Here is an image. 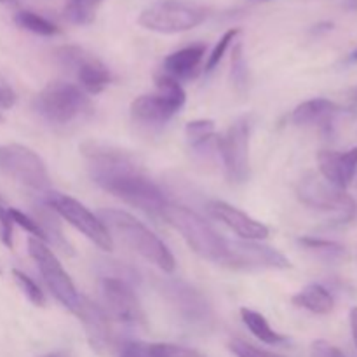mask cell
Listing matches in <instances>:
<instances>
[{
    "instance_id": "26",
    "label": "cell",
    "mask_w": 357,
    "mask_h": 357,
    "mask_svg": "<svg viewBox=\"0 0 357 357\" xmlns=\"http://www.w3.org/2000/svg\"><path fill=\"white\" fill-rule=\"evenodd\" d=\"M303 248L312 253H317L321 258L326 260H342L345 257V248L342 244L326 239H316V237H302L298 241Z\"/></svg>"
},
{
    "instance_id": "37",
    "label": "cell",
    "mask_w": 357,
    "mask_h": 357,
    "mask_svg": "<svg viewBox=\"0 0 357 357\" xmlns=\"http://www.w3.org/2000/svg\"><path fill=\"white\" fill-rule=\"evenodd\" d=\"M16 105V93L10 84L0 75V110H9Z\"/></svg>"
},
{
    "instance_id": "12",
    "label": "cell",
    "mask_w": 357,
    "mask_h": 357,
    "mask_svg": "<svg viewBox=\"0 0 357 357\" xmlns=\"http://www.w3.org/2000/svg\"><path fill=\"white\" fill-rule=\"evenodd\" d=\"M105 305L108 309V317L131 326L145 324V312L142 309L138 296L131 286L119 278H105L101 284Z\"/></svg>"
},
{
    "instance_id": "3",
    "label": "cell",
    "mask_w": 357,
    "mask_h": 357,
    "mask_svg": "<svg viewBox=\"0 0 357 357\" xmlns=\"http://www.w3.org/2000/svg\"><path fill=\"white\" fill-rule=\"evenodd\" d=\"M160 216L181 234L194 253L204 260L225 265L229 253L227 239H223L201 215L185 206L166 204Z\"/></svg>"
},
{
    "instance_id": "42",
    "label": "cell",
    "mask_w": 357,
    "mask_h": 357,
    "mask_svg": "<svg viewBox=\"0 0 357 357\" xmlns=\"http://www.w3.org/2000/svg\"><path fill=\"white\" fill-rule=\"evenodd\" d=\"M0 2H2V3H10V2H14V0H0Z\"/></svg>"
},
{
    "instance_id": "8",
    "label": "cell",
    "mask_w": 357,
    "mask_h": 357,
    "mask_svg": "<svg viewBox=\"0 0 357 357\" xmlns=\"http://www.w3.org/2000/svg\"><path fill=\"white\" fill-rule=\"evenodd\" d=\"M28 253H30V257L33 258L35 264H37L45 284L51 289L52 295L56 296V300H58L63 307H66L68 310L75 312L80 300L79 293H77L72 279L66 274L65 268L61 267V264H59V260L56 258V255L47 248V244L42 243L40 239L30 237V239H28Z\"/></svg>"
},
{
    "instance_id": "20",
    "label": "cell",
    "mask_w": 357,
    "mask_h": 357,
    "mask_svg": "<svg viewBox=\"0 0 357 357\" xmlns=\"http://www.w3.org/2000/svg\"><path fill=\"white\" fill-rule=\"evenodd\" d=\"M73 72H75L80 86H82V89L86 91L87 94L103 93L105 87L112 82L110 70H108L100 59L91 56L89 52L84 54V58L80 59V63L75 66Z\"/></svg>"
},
{
    "instance_id": "1",
    "label": "cell",
    "mask_w": 357,
    "mask_h": 357,
    "mask_svg": "<svg viewBox=\"0 0 357 357\" xmlns=\"http://www.w3.org/2000/svg\"><path fill=\"white\" fill-rule=\"evenodd\" d=\"M91 178L103 190L149 215H160L167 204L162 190L150 180L131 153L103 143H84Z\"/></svg>"
},
{
    "instance_id": "19",
    "label": "cell",
    "mask_w": 357,
    "mask_h": 357,
    "mask_svg": "<svg viewBox=\"0 0 357 357\" xmlns=\"http://www.w3.org/2000/svg\"><path fill=\"white\" fill-rule=\"evenodd\" d=\"M206 56L204 44H192L180 49L164 59V73L174 77L176 80L190 79L197 73L202 59Z\"/></svg>"
},
{
    "instance_id": "27",
    "label": "cell",
    "mask_w": 357,
    "mask_h": 357,
    "mask_svg": "<svg viewBox=\"0 0 357 357\" xmlns=\"http://www.w3.org/2000/svg\"><path fill=\"white\" fill-rule=\"evenodd\" d=\"M155 86H157V93L160 96H164L166 100H169L171 103L176 105L178 108H181L185 105V91L181 87V84L178 82L174 77L167 75V73H162V75H157L155 77Z\"/></svg>"
},
{
    "instance_id": "43",
    "label": "cell",
    "mask_w": 357,
    "mask_h": 357,
    "mask_svg": "<svg viewBox=\"0 0 357 357\" xmlns=\"http://www.w3.org/2000/svg\"><path fill=\"white\" fill-rule=\"evenodd\" d=\"M352 59H356V61H357V51L354 52V54H352Z\"/></svg>"
},
{
    "instance_id": "40",
    "label": "cell",
    "mask_w": 357,
    "mask_h": 357,
    "mask_svg": "<svg viewBox=\"0 0 357 357\" xmlns=\"http://www.w3.org/2000/svg\"><path fill=\"white\" fill-rule=\"evenodd\" d=\"M349 100H351L352 107H356L357 105V87H354V89L351 91V94H349Z\"/></svg>"
},
{
    "instance_id": "13",
    "label": "cell",
    "mask_w": 357,
    "mask_h": 357,
    "mask_svg": "<svg viewBox=\"0 0 357 357\" xmlns=\"http://www.w3.org/2000/svg\"><path fill=\"white\" fill-rule=\"evenodd\" d=\"M73 314L82 323L91 349L96 351L98 354H107V352H110L112 347H114V337H112V326L108 314L100 305H96L89 298H86V296H80L79 305H77Z\"/></svg>"
},
{
    "instance_id": "34",
    "label": "cell",
    "mask_w": 357,
    "mask_h": 357,
    "mask_svg": "<svg viewBox=\"0 0 357 357\" xmlns=\"http://www.w3.org/2000/svg\"><path fill=\"white\" fill-rule=\"evenodd\" d=\"M230 351L234 352L236 357H284L274 354V352L264 351V349H258L243 340H234L232 344H230Z\"/></svg>"
},
{
    "instance_id": "22",
    "label": "cell",
    "mask_w": 357,
    "mask_h": 357,
    "mask_svg": "<svg viewBox=\"0 0 357 357\" xmlns=\"http://www.w3.org/2000/svg\"><path fill=\"white\" fill-rule=\"evenodd\" d=\"M35 213H37V216H35L33 220L38 223V227L42 229V232L45 234V239H47V243H52V246H56L58 250H61L63 253L72 255L73 253L72 246H70L68 241H66L65 236H63L61 225H59V222H58V213H56L49 204L40 206V208H38Z\"/></svg>"
},
{
    "instance_id": "31",
    "label": "cell",
    "mask_w": 357,
    "mask_h": 357,
    "mask_svg": "<svg viewBox=\"0 0 357 357\" xmlns=\"http://www.w3.org/2000/svg\"><path fill=\"white\" fill-rule=\"evenodd\" d=\"M232 80L234 86L239 91H244L248 86V68L243 54V44H237L232 52Z\"/></svg>"
},
{
    "instance_id": "17",
    "label": "cell",
    "mask_w": 357,
    "mask_h": 357,
    "mask_svg": "<svg viewBox=\"0 0 357 357\" xmlns=\"http://www.w3.org/2000/svg\"><path fill=\"white\" fill-rule=\"evenodd\" d=\"M180 108L164 96L143 94L131 103V117L142 124H164L169 121Z\"/></svg>"
},
{
    "instance_id": "38",
    "label": "cell",
    "mask_w": 357,
    "mask_h": 357,
    "mask_svg": "<svg viewBox=\"0 0 357 357\" xmlns=\"http://www.w3.org/2000/svg\"><path fill=\"white\" fill-rule=\"evenodd\" d=\"M121 357H150V344L143 342H128L122 347Z\"/></svg>"
},
{
    "instance_id": "35",
    "label": "cell",
    "mask_w": 357,
    "mask_h": 357,
    "mask_svg": "<svg viewBox=\"0 0 357 357\" xmlns=\"http://www.w3.org/2000/svg\"><path fill=\"white\" fill-rule=\"evenodd\" d=\"M14 222L9 215V208H3L0 204V241L7 248H13V234H14Z\"/></svg>"
},
{
    "instance_id": "25",
    "label": "cell",
    "mask_w": 357,
    "mask_h": 357,
    "mask_svg": "<svg viewBox=\"0 0 357 357\" xmlns=\"http://www.w3.org/2000/svg\"><path fill=\"white\" fill-rule=\"evenodd\" d=\"M14 23L23 30L31 31L35 35H42V37H52V35L59 33V26L52 21L45 20L40 14H35L31 10H17L14 14Z\"/></svg>"
},
{
    "instance_id": "7",
    "label": "cell",
    "mask_w": 357,
    "mask_h": 357,
    "mask_svg": "<svg viewBox=\"0 0 357 357\" xmlns=\"http://www.w3.org/2000/svg\"><path fill=\"white\" fill-rule=\"evenodd\" d=\"M0 173L33 190L45 192L51 188L44 160L24 145H0Z\"/></svg>"
},
{
    "instance_id": "36",
    "label": "cell",
    "mask_w": 357,
    "mask_h": 357,
    "mask_svg": "<svg viewBox=\"0 0 357 357\" xmlns=\"http://www.w3.org/2000/svg\"><path fill=\"white\" fill-rule=\"evenodd\" d=\"M310 357H345L344 352L338 351L335 345L328 344L324 340L314 342L310 347Z\"/></svg>"
},
{
    "instance_id": "5",
    "label": "cell",
    "mask_w": 357,
    "mask_h": 357,
    "mask_svg": "<svg viewBox=\"0 0 357 357\" xmlns=\"http://www.w3.org/2000/svg\"><path fill=\"white\" fill-rule=\"evenodd\" d=\"M296 195L303 206L333 215L335 222L338 223L352 222L357 215L354 199L316 173H307L298 181Z\"/></svg>"
},
{
    "instance_id": "11",
    "label": "cell",
    "mask_w": 357,
    "mask_h": 357,
    "mask_svg": "<svg viewBox=\"0 0 357 357\" xmlns=\"http://www.w3.org/2000/svg\"><path fill=\"white\" fill-rule=\"evenodd\" d=\"M227 246H229L225 260L227 267L248 268V271H258V268L284 271L291 267L289 260L281 251L255 241H227Z\"/></svg>"
},
{
    "instance_id": "41",
    "label": "cell",
    "mask_w": 357,
    "mask_h": 357,
    "mask_svg": "<svg viewBox=\"0 0 357 357\" xmlns=\"http://www.w3.org/2000/svg\"><path fill=\"white\" fill-rule=\"evenodd\" d=\"M38 357H68V354H66V352H49V354L38 356Z\"/></svg>"
},
{
    "instance_id": "29",
    "label": "cell",
    "mask_w": 357,
    "mask_h": 357,
    "mask_svg": "<svg viewBox=\"0 0 357 357\" xmlns=\"http://www.w3.org/2000/svg\"><path fill=\"white\" fill-rule=\"evenodd\" d=\"M13 278H14V281H16V284L20 286L21 291L24 293V296H26V298L30 300L33 305H37V307H44L45 305L44 293H42V289L38 288L37 282H35L33 279L28 278L24 272L17 271V268H14V271H13Z\"/></svg>"
},
{
    "instance_id": "4",
    "label": "cell",
    "mask_w": 357,
    "mask_h": 357,
    "mask_svg": "<svg viewBox=\"0 0 357 357\" xmlns=\"http://www.w3.org/2000/svg\"><path fill=\"white\" fill-rule=\"evenodd\" d=\"M38 115L52 124H68L91 114V100L80 87L63 80L49 82L33 101Z\"/></svg>"
},
{
    "instance_id": "44",
    "label": "cell",
    "mask_w": 357,
    "mask_h": 357,
    "mask_svg": "<svg viewBox=\"0 0 357 357\" xmlns=\"http://www.w3.org/2000/svg\"><path fill=\"white\" fill-rule=\"evenodd\" d=\"M0 122H3V117H2V114H0Z\"/></svg>"
},
{
    "instance_id": "39",
    "label": "cell",
    "mask_w": 357,
    "mask_h": 357,
    "mask_svg": "<svg viewBox=\"0 0 357 357\" xmlns=\"http://www.w3.org/2000/svg\"><path fill=\"white\" fill-rule=\"evenodd\" d=\"M351 330H352V337H354V344L357 347V307L351 310Z\"/></svg>"
},
{
    "instance_id": "45",
    "label": "cell",
    "mask_w": 357,
    "mask_h": 357,
    "mask_svg": "<svg viewBox=\"0 0 357 357\" xmlns=\"http://www.w3.org/2000/svg\"><path fill=\"white\" fill-rule=\"evenodd\" d=\"M0 274H2V271H0Z\"/></svg>"
},
{
    "instance_id": "30",
    "label": "cell",
    "mask_w": 357,
    "mask_h": 357,
    "mask_svg": "<svg viewBox=\"0 0 357 357\" xmlns=\"http://www.w3.org/2000/svg\"><path fill=\"white\" fill-rule=\"evenodd\" d=\"M239 33H241L239 28H230V30H227L225 33L222 35V38H220L218 44L215 45V49H213L211 54H209L208 61H206V72H213V70L220 65L225 51L229 49V45L232 44L234 38H236Z\"/></svg>"
},
{
    "instance_id": "18",
    "label": "cell",
    "mask_w": 357,
    "mask_h": 357,
    "mask_svg": "<svg viewBox=\"0 0 357 357\" xmlns=\"http://www.w3.org/2000/svg\"><path fill=\"white\" fill-rule=\"evenodd\" d=\"M340 114V107L335 101L326 98H314L303 101L293 110L291 122L295 126H319V128H331L335 117Z\"/></svg>"
},
{
    "instance_id": "21",
    "label": "cell",
    "mask_w": 357,
    "mask_h": 357,
    "mask_svg": "<svg viewBox=\"0 0 357 357\" xmlns=\"http://www.w3.org/2000/svg\"><path fill=\"white\" fill-rule=\"evenodd\" d=\"M293 303L312 314H319V316H326L335 307L331 293L321 284H310L303 288L298 295L293 296Z\"/></svg>"
},
{
    "instance_id": "10",
    "label": "cell",
    "mask_w": 357,
    "mask_h": 357,
    "mask_svg": "<svg viewBox=\"0 0 357 357\" xmlns=\"http://www.w3.org/2000/svg\"><path fill=\"white\" fill-rule=\"evenodd\" d=\"M218 150L230 183H244L250 176V122L239 119L218 138Z\"/></svg>"
},
{
    "instance_id": "9",
    "label": "cell",
    "mask_w": 357,
    "mask_h": 357,
    "mask_svg": "<svg viewBox=\"0 0 357 357\" xmlns=\"http://www.w3.org/2000/svg\"><path fill=\"white\" fill-rule=\"evenodd\" d=\"M45 204L51 206V208L58 213V216H61V218L66 220L70 225L75 227V229L79 230V232H82L87 239L93 241L100 250H114V237L110 236V232H108L107 227L103 225L100 216L93 215V213H91L86 206L80 204L79 201L68 197V195L49 192V197Z\"/></svg>"
},
{
    "instance_id": "24",
    "label": "cell",
    "mask_w": 357,
    "mask_h": 357,
    "mask_svg": "<svg viewBox=\"0 0 357 357\" xmlns=\"http://www.w3.org/2000/svg\"><path fill=\"white\" fill-rule=\"evenodd\" d=\"M101 3L103 0H66L63 16L68 23L86 26L93 23Z\"/></svg>"
},
{
    "instance_id": "32",
    "label": "cell",
    "mask_w": 357,
    "mask_h": 357,
    "mask_svg": "<svg viewBox=\"0 0 357 357\" xmlns=\"http://www.w3.org/2000/svg\"><path fill=\"white\" fill-rule=\"evenodd\" d=\"M150 357H202V354L183 345L150 344Z\"/></svg>"
},
{
    "instance_id": "2",
    "label": "cell",
    "mask_w": 357,
    "mask_h": 357,
    "mask_svg": "<svg viewBox=\"0 0 357 357\" xmlns=\"http://www.w3.org/2000/svg\"><path fill=\"white\" fill-rule=\"evenodd\" d=\"M98 216L103 222V225L107 227L110 236L115 234V236L121 237L126 246L135 250L136 253L142 255L146 261L159 267L160 271L167 272V274L174 272L176 261H174L171 251L139 220H136L129 213L121 211V209H101Z\"/></svg>"
},
{
    "instance_id": "28",
    "label": "cell",
    "mask_w": 357,
    "mask_h": 357,
    "mask_svg": "<svg viewBox=\"0 0 357 357\" xmlns=\"http://www.w3.org/2000/svg\"><path fill=\"white\" fill-rule=\"evenodd\" d=\"M185 135L192 146H202L215 135V122L211 119H199V121L188 122L185 128Z\"/></svg>"
},
{
    "instance_id": "6",
    "label": "cell",
    "mask_w": 357,
    "mask_h": 357,
    "mask_svg": "<svg viewBox=\"0 0 357 357\" xmlns=\"http://www.w3.org/2000/svg\"><path fill=\"white\" fill-rule=\"evenodd\" d=\"M208 9L181 0H162L142 10L138 23L157 33H180L202 24L208 17Z\"/></svg>"
},
{
    "instance_id": "33",
    "label": "cell",
    "mask_w": 357,
    "mask_h": 357,
    "mask_svg": "<svg viewBox=\"0 0 357 357\" xmlns=\"http://www.w3.org/2000/svg\"><path fill=\"white\" fill-rule=\"evenodd\" d=\"M9 215H10V218H13V222L16 223V225H20L21 229L26 230L28 234H31V237H35V239H40L42 243H47V239H45V234L42 232V229L38 227V223L35 222L31 216L24 215L23 211H20V209H16V208H9Z\"/></svg>"
},
{
    "instance_id": "15",
    "label": "cell",
    "mask_w": 357,
    "mask_h": 357,
    "mask_svg": "<svg viewBox=\"0 0 357 357\" xmlns=\"http://www.w3.org/2000/svg\"><path fill=\"white\" fill-rule=\"evenodd\" d=\"M208 211L213 218L229 227L232 232H236L244 241H264L271 234L267 225L257 222V220L248 216L244 211L230 206L229 202L211 201L208 204Z\"/></svg>"
},
{
    "instance_id": "14",
    "label": "cell",
    "mask_w": 357,
    "mask_h": 357,
    "mask_svg": "<svg viewBox=\"0 0 357 357\" xmlns=\"http://www.w3.org/2000/svg\"><path fill=\"white\" fill-rule=\"evenodd\" d=\"M167 302L176 309L181 317L190 323H208L211 319V307L204 296L192 286L180 281H171L162 286Z\"/></svg>"
},
{
    "instance_id": "23",
    "label": "cell",
    "mask_w": 357,
    "mask_h": 357,
    "mask_svg": "<svg viewBox=\"0 0 357 357\" xmlns=\"http://www.w3.org/2000/svg\"><path fill=\"white\" fill-rule=\"evenodd\" d=\"M241 317H243L244 324L248 326V330L255 335L260 342L267 345H279L284 344L288 338L284 335L278 333V331L272 330V326L268 324V321L265 319L261 314L255 312L251 309H241Z\"/></svg>"
},
{
    "instance_id": "16",
    "label": "cell",
    "mask_w": 357,
    "mask_h": 357,
    "mask_svg": "<svg viewBox=\"0 0 357 357\" xmlns=\"http://www.w3.org/2000/svg\"><path fill=\"white\" fill-rule=\"evenodd\" d=\"M321 176L340 190H345L357 173V146L347 152L323 150L317 153Z\"/></svg>"
}]
</instances>
